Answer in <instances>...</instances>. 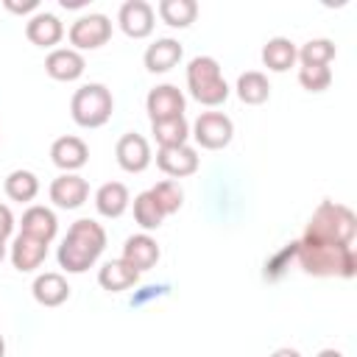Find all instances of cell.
I'll return each mask as SVG.
<instances>
[{"instance_id":"15","label":"cell","mask_w":357,"mask_h":357,"mask_svg":"<svg viewBox=\"0 0 357 357\" xmlns=\"http://www.w3.org/2000/svg\"><path fill=\"white\" fill-rule=\"evenodd\" d=\"M25 36L36 45V47H53L59 45V39L64 36V25L56 14L50 11H36L28 22H25Z\"/></svg>"},{"instance_id":"17","label":"cell","mask_w":357,"mask_h":357,"mask_svg":"<svg viewBox=\"0 0 357 357\" xmlns=\"http://www.w3.org/2000/svg\"><path fill=\"white\" fill-rule=\"evenodd\" d=\"M47 257V243L42 240H33L28 234H17L14 237V245H11V265L20 271V273H31L36 271Z\"/></svg>"},{"instance_id":"23","label":"cell","mask_w":357,"mask_h":357,"mask_svg":"<svg viewBox=\"0 0 357 357\" xmlns=\"http://www.w3.org/2000/svg\"><path fill=\"white\" fill-rule=\"evenodd\" d=\"M262 64L273 73H284L296 64V45L287 36H273L262 47Z\"/></svg>"},{"instance_id":"12","label":"cell","mask_w":357,"mask_h":357,"mask_svg":"<svg viewBox=\"0 0 357 357\" xmlns=\"http://www.w3.org/2000/svg\"><path fill=\"white\" fill-rule=\"evenodd\" d=\"M198 153L195 148L190 145H176V148H159L156 153V165L162 173L173 176V178H184V176H192L198 170Z\"/></svg>"},{"instance_id":"10","label":"cell","mask_w":357,"mask_h":357,"mask_svg":"<svg viewBox=\"0 0 357 357\" xmlns=\"http://www.w3.org/2000/svg\"><path fill=\"white\" fill-rule=\"evenodd\" d=\"M117 22L131 39H145L153 31V8L145 0H126L120 6Z\"/></svg>"},{"instance_id":"18","label":"cell","mask_w":357,"mask_h":357,"mask_svg":"<svg viewBox=\"0 0 357 357\" xmlns=\"http://www.w3.org/2000/svg\"><path fill=\"white\" fill-rule=\"evenodd\" d=\"M20 234H28V237H33V240H42V243H50L53 237H56V231H59V220H56V215L47 209V206H28L25 212H22V223H20Z\"/></svg>"},{"instance_id":"21","label":"cell","mask_w":357,"mask_h":357,"mask_svg":"<svg viewBox=\"0 0 357 357\" xmlns=\"http://www.w3.org/2000/svg\"><path fill=\"white\" fill-rule=\"evenodd\" d=\"M181 53H184L181 45L176 39L165 36V39H156L153 45H148L142 59H145V67L151 73H167V70H173L181 61Z\"/></svg>"},{"instance_id":"5","label":"cell","mask_w":357,"mask_h":357,"mask_svg":"<svg viewBox=\"0 0 357 357\" xmlns=\"http://www.w3.org/2000/svg\"><path fill=\"white\" fill-rule=\"evenodd\" d=\"M70 112L81 128H98L112 117L114 98L103 84H84L75 89V95L70 100Z\"/></svg>"},{"instance_id":"32","label":"cell","mask_w":357,"mask_h":357,"mask_svg":"<svg viewBox=\"0 0 357 357\" xmlns=\"http://www.w3.org/2000/svg\"><path fill=\"white\" fill-rule=\"evenodd\" d=\"M296 248H298V243H287L273 259H268V262H265V279H276V276H282L284 268H287V262L296 257Z\"/></svg>"},{"instance_id":"31","label":"cell","mask_w":357,"mask_h":357,"mask_svg":"<svg viewBox=\"0 0 357 357\" xmlns=\"http://www.w3.org/2000/svg\"><path fill=\"white\" fill-rule=\"evenodd\" d=\"M298 84L307 92H324L332 84V70L329 67H301L298 70Z\"/></svg>"},{"instance_id":"33","label":"cell","mask_w":357,"mask_h":357,"mask_svg":"<svg viewBox=\"0 0 357 357\" xmlns=\"http://www.w3.org/2000/svg\"><path fill=\"white\" fill-rule=\"evenodd\" d=\"M14 231V215L6 204H0V240H6Z\"/></svg>"},{"instance_id":"39","label":"cell","mask_w":357,"mask_h":357,"mask_svg":"<svg viewBox=\"0 0 357 357\" xmlns=\"http://www.w3.org/2000/svg\"><path fill=\"white\" fill-rule=\"evenodd\" d=\"M0 357H6V340H3V335H0Z\"/></svg>"},{"instance_id":"35","label":"cell","mask_w":357,"mask_h":357,"mask_svg":"<svg viewBox=\"0 0 357 357\" xmlns=\"http://www.w3.org/2000/svg\"><path fill=\"white\" fill-rule=\"evenodd\" d=\"M271 357H301V354H298L296 349H287V346H284V349H276Z\"/></svg>"},{"instance_id":"30","label":"cell","mask_w":357,"mask_h":357,"mask_svg":"<svg viewBox=\"0 0 357 357\" xmlns=\"http://www.w3.org/2000/svg\"><path fill=\"white\" fill-rule=\"evenodd\" d=\"M151 195L156 198V204H159V209H162L165 215L178 212L181 204H184V192H181V187H178L176 181H170V178L153 184V187H151Z\"/></svg>"},{"instance_id":"25","label":"cell","mask_w":357,"mask_h":357,"mask_svg":"<svg viewBox=\"0 0 357 357\" xmlns=\"http://www.w3.org/2000/svg\"><path fill=\"white\" fill-rule=\"evenodd\" d=\"M151 134L159 142V148H176V145H187L190 137V126L184 117H170V120H156L151 123Z\"/></svg>"},{"instance_id":"4","label":"cell","mask_w":357,"mask_h":357,"mask_svg":"<svg viewBox=\"0 0 357 357\" xmlns=\"http://www.w3.org/2000/svg\"><path fill=\"white\" fill-rule=\"evenodd\" d=\"M187 89L204 106H218L229 98V84L212 56H195L187 64Z\"/></svg>"},{"instance_id":"2","label":"cell","mask_w":357,"mask_h":357,"mask_svg":"<svg viewBox=\"0 0 357 357\" xmlns=\"http://www.w3.org/2000/svg\"><path fill=\"white\" fill-rule=\"evenodd\" d=\"M357 234V215L335 201H321L312 218L307 220L304 237L307 243H326V245H351Z\"/></svg>"},{"instance_id":"3","label":"cell","mask_w":357,"mask_h":357,"mask_svg":"<svg viewBox=\"0 0 357 357\" xmlns=\"http://www.w3.org/2000/svg\"><path fill=\"white\" fill-rule=\"evenodd\" d=\"M296 259L304 273L310 276H343L351 279L357 273V254L351 245H326V243H307L296 240Z\"/></svg>"},{"instance_id":"13","label":"cell","mask_w":357,"mask_h":357,"mask_svg":"<svg viewBox=\"0 0 357 357\" xmlns=\"http://www.w3.org/2000/svg\"><path fill=\"white\" fill-rule=\"evenodd\" d=\"M50 159H53V165L61 167L64 173H73V170H78V167L86 165L89 148H86V142H84L81 137L67 134V137H59V139L50 145Z\"/></svg>"},{"instance_id":"28","label":"cell","mask_w":357,"mask_h":357,"mask_svg":"<svg viewBox=\"0 0 357 357\" xmlns=\"http://www.w3.org/2000/svg\"><path fill=\"white\" fill-rule=\"evenodd\" d=\"M296 59L301 61V67H329V61L335 59V42L310 39L301 45V50H296Z\"/></svg>"},{"instance_id":"8","label":"cell","mask_w":357,"mask_h":357,"mask_svg":"<svg viewBox=\"0 0 357 357\" xmlns=\"http://www.w3.org/2000/svg\"><path fill=\"white\" fill-rule=\"evenodd\" d=\"M145 109L151 114V123L156 120H170V117H184V95L173 84H159L148 92Z\"/></svg>"},{"instance_id":"20","label":"cell","mask_w":357,"mask_h":357,"mask_svg":"<svg viewBox=\"0 0 357 357\" xmlns=\"http://www.w3.org/2000/svg\"><path fill=\"white\" fill-rule=\"evenodd\" d=\"M31 293L42 307H59V304H64L70 298V284H67V279L61 273L50 271V273H39L33 279Z\"/></svg>"},{"instance_id":"11","label":"cell","mask_w":357,"mask_h":357,"mask_svg":"<svg viewBox=\"0 0 357 357\" xmlns=\"http://www.w3.org/2000/svg\"><path fill=\"white\" fill-rule=\"evenodd\" d=\"M89 195V184L78 176V173H61L50 181V201L61 209H75L86 201Z\"/></svg>"},{"instance_id":"38","label":"cell","mask_w":357,"mask_h":357,"mask_svg":"<svg viewBox=\"0 0 357 357\" xmlns=\"http://www.w3.org/2000/svg\"><path fill=\"white\" fill-rule=\"evenodd\" d=\"M3 257H6V240H0V262H3Z\"/></svg>"},{"instance_id":"37","label":"cell","mask_w":357,"mask_h":357,"mask_svg":"<svg viewBox=\"0 0 357 357\" xmlns=\"http://www.w3.org/2000/svg\"><path fill=\"white\" fill-rule=\"evenodd\" d=\"M61 6L64 8H78V6H84V0H61Z\"/></svg>"},{"instance_id":"27","label":"cell","mask_w":357,"mask_h":357,"mask_svg":"<svg viewBox=\"0 0 357 357\" xmlns=\"http://www.w3.org/2000/svg\"><path fill=\"white\" fill-rule=\"evenodd\" d=\"M6 195L11 198V201H20V204H25V201H33L36 198V192H39V178L31 173V170H11L8 176H6Z\"/></svg>"},{"instance_id":"9","label":"cell","mask_w":357,"mask_h":357,"mask_svg":"<svg viewBox=\"0 0 357 357\" xmlns=\"http://www.w3.org/2000/svg\"><path fill=\"white\" fill-rule=\"evenodd\" d=\"M114 153H117V165L126 173H142L151 165V145L142 134H134V131H128L117 139Z\"/></svg>"},{"instance_id":"1","label":"cell","mask_w":357,"mask_h":357,"mask_svg":"<svg viewBox=\"0 0 357 357\" xmlns=\"http://www.w3.org/2000/svg\"><path fill=\"white\" fill-rule=\"evenodd\" d=\"M106 248V231L100 223L81 218L67 229V237L59 245V265L67 273H84Z\"/></svg>"},{"instance_id":"24","label":"cell","mask_w":357,"mask_h":357,"mask_svg":"<svg viewBox=\"0 0 357 357\" xmlns=\"http://www.w3.org/2000/svg\"><path fill=\"white\" fill-rule=\"evenodd\" d=\"M268 95H271V84H268V78L259 70H248V73H243L237 78V98L243 103L259 106V103L268 100Z\"/></svg>"},{"instance_id":"22","label":"cell","mask_w":357,"mask_h":357,"mask_svg":"<svg viewBox=\"0 0 357 357\" xmlns=\"http://www.w3.org/2000/svg\"><path fill=\"white\" fill-rule=\"evenodd\" d=\"M128 187L123 181H106L95 192V206L103 218H120L128 209Z\"/></svg>"},{"instance_id":"34","label":"cell","mask_w":357,"mask_h":357,"mask_svg":"<svg viewBox=\"0 0 357 357\" xmlns=\"http://www.w3.org/2000/svg\"><path fill=\"white\" fill-rule=\"evenodd\" d=\"M36 6H39V0H22V3H17V0H6V8H8V11H14V14L33 11Z\"/></svg>"},{"instance_id":"29","label":"cell","mask_w":357,"mask_h":357,"mask_svg":"<svg viewBox=\"0 0 357 357\" xmlns=\"http://www.w3.org/2000/svg\"><path fill=\"white\" fill-rule=\"evenodd\" d=\"M134 218H137V223H139L145 231L162 226L165 212L159 209V204H156V198L151 195V190H145V192H139V195L134 198Z\"/></svg>"},{"instance_id":"16","label":"cell","mask_w":357,"mask_h":357,"mask_svg":"<svg viewBox=\"0 0 357 357\" xmlns=\"http://www.w3.org/2000/svg\"><path fill=\"white\" fill-rule=\"evenodd\" d=\"M84 67H86L84 56L78 50H73V47H56L45 59V70L56 81H75V78H81Z\"/></svg>"},{"instance_id":"19","label":"cell","mask_w":357,"mask_h":357,"mask_svg":"<svg viewBox=\"0 0 357 357\" xmlns=\"http://www.w3.org/2000/svg\"><path fill=\"white\" fill-rule=\"evenodd\" d=\"M139 282V273L126 262V259H109L98 271V284L109 293H123Z\"/></svg>"},{"instance_id":"6","label":"cell","mask_w":357,"mask_h":357,"mask_svg":"<svg viewBox=\"0 0 357 357\" xmlns=\"http://www.w3.org/2000/svg\"><path fill=\"white\" fill-rule=\"evenodd\" d=\"M112 36V20L106 14H84L70 25L73 50H95Z\"/></svg>"},{"instance_id":"26","label":"cell","mask_w":357,"mask_h":357,"mask_svg":"<svg viewBox=\"0 0 357 357\" xmlns=\"http://www.w3.org/2000/svg\"><path fill=\"white\" fill-rule=\"evenodd\" d=\"M159 17L170 28H187L198 17V3L195 0H162L159 3Z\"/></svg>"},{"instance_id":"36","label":"cell","mask_w":357,"mask_h":357,"mask_svg":"<svg viewBox=\"0 0 357 357\" xmlns=\"http://www.w3.org/2000/svg\"><path fill=\"white\" fill-rule=\"evenodd\" d=\"M318 357H343V354H340L337 349H321V351H318Z\"/></svg>"},{"instance_id":"14","label":"cell","mask_w":357,"mask_h":357,"mask_svg":"<svg viewBox=\"0 0 357 357\" xmlns=\"http://www.w3.org/2000/svg\"><path fill=\"white\" fill-rule=\"evenodd\" d=\"M120 259H126L137 273L151 271L159 262V245L151 234H131L123 243V257Z\"/></svg>"},{"instance_id":"7","label":"cell","mask_w":357,"mask_h":357,"mask_svg":"<svg viewBox=\"0 0 357 357\" xmlns=\"http://www.w3.org/2000/svg\"><path fill=\"white\" fill-rule=\"evenodd\" d=\"M192 137L201 148H209V151H218V148H226L234 137V126L231 120L223 114V112H204L195 123H192Z\"/></svg>"}]
</instances>
